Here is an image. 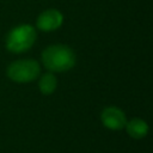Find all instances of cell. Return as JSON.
<instances>
[{
    "instance_id": "3",
    "label": "cell",
    "mask_w": 153,
    "mask_h": 153,
    "mask_svg": "<svg viewBox=\"0 0 153 153\" xmlns=\"http://www.w3.org/2000/svg\"><path fill=\"white\" fill-rule=\"evenodd\" d=\"M41 72V67L35 60H18L7 68V75L16 82H30L35 80Z\"/></svg>"
},
{
    "instance_id": "2",
    "label": "cell",
    "mask_w": 153,
    "mask_h": 153,
    "mask_svg": "<svg viewBox=\"0 0 153 153\" xmlns=\"http://www.w3.org/2000/svg\"><path fill=\"white\" fill-rule=\"evenodd\" d=\"M36 41V31L31 25L23 24L10 31L6 38V47L12 53H23L30 49Z\"/></svg>"
},
{
    "instance_id": "6",
    "label": "cell",
    "mask_w": 153,
    "mask_h": 153,
    "mask_svg": "<svg viewBox=\"0 0 153 153\" xmlns=\"http://www.w3.org/2000/svg\"><path fill=\"white\" fill-rule=\"evenodd\" d=\"M126 128L128 134L133 139H142L148 133L147 123L141 118H133L128 123H126Z\"/></svg>"
},
{
    "instance_id": "5",
    "label": "cell",
    "mask_w": 153,
    "mask_h": 153,
    "mask_svg": "<svg viewBox=\"0 0 153 153\" xmlns=\"http://www.w3.org/2000/svg\"><path fill=\"white\" fill-rule=\"evenodd\" d=\"M63 17L57 10H47L37 18V26L43 31H53L61 26Z\"/></svg>"
},
{
    "instance_id": "7",
    "label": "cell",
    "mask_w": 153,
    "mask_h": 153,
    "mask_svg": "<svg viewBox=\"0 0 153 153\" xmlns=\"http://www.w3.org/2000/svg\"><path fill=\"white\" fill-rule=\"evenodd\" d=\"M39 90L42 93L44 94H50L55 91L56 88V85H57V81H56V78L53 73H45L42 75V78L39 79Z\"/></svg>"
},
{
    "instance_id": "4",
    "label": "cell",
    "mask_w": 153,
    "mask_h": 153,
    "mask_svg": "<svg viewBox=\"0 0 153 153\" xmlns=\"http://www.w3.org/2000/svg\"><path fill=\"white\" fill-rule=\"evenodd\" d=\"M100 118H102L103 124L111 130H120L127 123L124 112L120 108H116V106L105 108L102 112Z\"/></svg>"
},
{
    "instance_id": "1",
    "label": "cell",
    "mask_w": 153,
    "mask_h": 153,
    "mask_svg": "<svg viewBox=\"0 0 153 153\" xmlns=\"http://www.w3.org/2000/svg\"><path fill=\"white\" fill-rule=\"evenodd\" d=\"M42 62L50 72H66L75 63L74 51L63 44H54L42 53Z\"/></svg>"
}]
</instances>
